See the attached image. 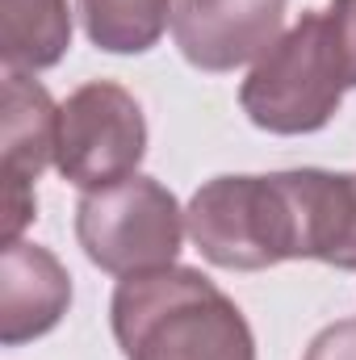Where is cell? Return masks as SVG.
<instances>
[{"instance_id":"obj_6","label":"cell","mask_w":356,"mask_h":360,"mask_svg":"<svg viewBox=\"0 0 356 360\" xmlns=\"http://www.w3.org/2000/svg\"><path fill=\"white\" fill-rule=\"evenodd\" d=\"M55 130H59V109L51 92L30 72H4V197H0V235L4 243H17L21 231L38 218V197L34 184L55 160Z\"/></svg>"},{"instance_id":"obj_1","label":"cell","mask_w":356,"mask_h":360,"mask_svg":"<svg viewBox=\"0 0 356 360\" xmlns=\"http://www.w3.org/2000/svg\"><path fill=\"white\" fill-rule=\"evenodd\" d=\"M348 89H356V0H331L302 13L256 59L239 105L268 134H314L336 117Z\"/></svg>"},{"instance_id":"obj_9","label":"cell","mask_w":356,"mask_h":360,"mask_svg":"<svg viewBox=\"0 0 356 360\" xmlns=\"http://www.w3.org/2000/svg\"><path fill=\"white\" fill-rule=\"evenodd\" d=\"M72 46L68 0H0V55L8 72L55 68Z\"/></svg>"},{"instance_id":"obj_4","label":"cell","mask_w":356,"mask_h":360,"mask_svg":"<svg viewBox=\"0 0 356 360\" xmlns=\"http://www.w3.org/2000/svg\"><path fill=\"white\" fill-rule=\"evenodd\" d=\"M76 239L92 264L113 276L172 269L184 239L177 197L151 176H126L92 188L76 205Z\"/></svg>"},{"instance_id":"obj_3","label":"cell","mask_w":356,"mask_h":360,"mask_svg":"<svg viewBox=\"0 0 356 360\" xmlns=\"http://www.w3.org/2000/svg\"><path fill=\"white\" fill-rule=\"evenodd\" d=\"M197 252L235 272H260L298 260V210L289 176H214L184 210Z\"/></svg>"},{"instance_id":"obj_5","label":"cell","mask_w":356,"mask_h":360,"mask_svg":"<svg viewBox=\"0 0 356 360\" xmlns=\"http://www.w3.org/2000/svg\"><path fill=\"white\" fill-rule=\"evenodd\" d=\"M147 155V122L130 92L113 80H89L59 105L55 168L76 188H105L134 176Z\"/></svg>"},{"instance_id":"obj_8","label":"cell","mask_w":356,"mask_h":360,"mask_svg":"<svg viewBox=\"0 0 356 360\" xmlns=\"http://www.w3.org/2000/svg\"><path fill=\"white\" fill-rule=\"evenodd\" d=\"M72 306V276L55 252L38 243H4L0 260V344L21 348L51 327Z\"/></svg>"},{"instance_id":"obj_2","label":"cell","mask_w":356,"mask_h":360,"mask_svg":"<svg viewBox=\"0 0 356 360\" xmlns=\"http://www.w3.org/2000/svg\"><path fill=\"white\" fill-rule=\"evenodd\" d=\"M109 323L126 360H256L243 310L197 269L122 276Z\"/></svg>"},{"instance_id":"obj_7","label":"cell","mask_w":356,"mask_h":360,"mask_svg":"<svg viewBox=\"0 0 356 360\" xmlns=\"http://www.w3.org/2000/svg\"><path fill=\"white\" fill-rule=\"evenodd\" d=\"M289 0H180L172 38L197 72H235L276 46Z\"/></svg>"},{"instance_id":"obj_10","label":"cell","mask_w":356,"mask_h":360,"mask_svg":"<svg viewBox=\"0 0 356 360\" xmlns=\"http://www.w3.org/2000/svg\"><path fill=\"white\" fill-rule=\"evenodd\" d=\"M76 4L89 42L109 55L151 51L164 38L168 17H177L172 0H76Z\"/></svg>"},{"instance_id":"obj_11","label":"cell","mask_w":356,"mask_h":360,"mask_svg":"<svg viewBox=\"0 0 356 360\" xmlns=\"http://www.w3.org/2000/svg\"><path fill=\"white\" fill-rule=\"evenodd\" d=\"M302 360H356V319H344V323L323 327V331L310 340V348H306Z\"/></svg>"}]
</instances>
